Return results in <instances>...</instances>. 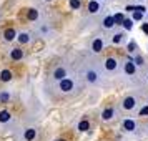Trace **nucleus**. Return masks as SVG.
<instances>
[{"label": "nucleus", "mask_w": 148, "mask_h": 141, "mask_svg": "<svg viewBox=\"0 0 148 141\" xmlns=\"http://www.w3.org/2000/svg\"><path fill=\"white\" fill-rule=\"evenodd\" d=\"M58 88L62 93H72L75 90V80L73 78H65V80L58 81Z\"/></svg>", "instance_id": "obj_1"}, {"label": "nucleus", "mask_w": 148, "mask_h": 141, "mask_svg": "<svg viewBox=\"0 0 148 141\" xmlns=\"http://www.w3.org/2000/svg\"><path fill=\"white\" fill-rule=\"evenodd\" d=\"M100 76H101V73L98 72V70H95V68H88L87 72H85V80H87L88 83H92V85L98 83Z\"/></svg>", "instance_id": "obj_2"}, {"label": "nucleus", "mask_w": 148, "mask_h": 141, "mask_svg": "<svg viewBox=\"0 0 148 141\" xmlns=\"http://www.w3.org/2000/svg\"><path fill=\"white\" fill-rule=\"evenodd\" d=\"M52 78H53L55 81H62V80H65V78H68L67 67H57L53 70V73H52Z\"/></svg>", "instance_id": "obj_3"}, {"label": "nucleus", "mask_w": 148, "mask_h": 141, "mask_svg": "<svg viewBox=\"0 0 148 141\" xmlns=\"http://www.w3.org/2000/svg\"><path fill=\"white\" fill-rule=\"evenodd\" d=\"M123 72L127 75H130V76H133V75L136 73V63H135L133 58H132V60H127L123 63Z\"/></svg>", "instance_id": "obj_4"}, {"label": "nucleus", "mask_w": 148, "mask_h": 141, "mask_svg": "<svg viewBox=\"0 0 148 141\" xmlns=\"http://www.w3.org/2000/svg\"><path fill=\"white\" fill-rule=\"evenodd\" d=\"M121 108L127 110V111L135 110V108H136V98H135V96H127L125 100L121 101Z\"/></svg>", "instance_id": "obj_5"}, {"label": "nucleus", "mask_w": 148, "mask_h": 141, "mask_svg": "<svg viewBox=\"0 0 148 141\" xmlns=\"http://www.w3.org/2000/svg\"><path fill=\"white\" fill-rule=\"evenodd\" d=\"M113 116H116V110H115V108H105V110L101 111V120L103 121L113 120Z\"/></svg>", "instance_id": "obj_6"}, {"label": "nucleus", "mask_w": 148, "mask_h": 141, "mask_svg": "<svg viewBox=\"0 0 148 141\" xmlns=\"http://www.w3.org/2000/svg\"><path fill=\"white\" fill-rule=\"evenodd\" d=\"M103 40H101L100 37H97V38H93V42H92V52L93 53H100L101 50H103Z\"/></svg>", "instance_id": "obj_7"}, {"label": "nucleus", "mask_w": 148, "mask_h": 141, "mask_svg": "<svg viewBox=\"0 0 148 141\" xmlns=\"http://www.w3.org/2000/svg\"><path fill=\"white\" fill-rule=\"evenodd\" d=\"M103 67H105V70H108V72H115V70L118 68V61L115 60V58H107V60L103 61Z\"/></svg>", "instance_id": "obj_8"}, {"label": "nucleus", "mask_w": 148, "mask_h": 141, "mask_svg": "<svg viewBox=\"0 0 148 141\" xmlns=\"http://www.w3.org/2000/svg\"><path fill=\"white\" fill-rule=\"evenodd\" d=\"M123 129H125V131H128V133L135 131V129H136V123H135V120H132V118L123 120Z\"/></svg>", "instance_id": "obj_9"}, {"label": "nucleus", "mask_w": 148, "mask_h": 141, "mask_svg": "<svg viewBox=\"0 0 148 141\" xmlns=\"http://www.w3.org/2000/svg\"><path fill=\"white\" fill-rule=\"evenodd\" d=\"M17 32H15L14 28H7L5 32H3V40L5 42H14V40H17Z\"/></svg>", "instance_id": "obj_10"}, {"label": "nucleus", "mask_w": 148, "mask_h": 141, "mask_svg": "<svg viewBox=\"0 0 148 141\" xmlns=\"http://www.w3.org/2000/svg\"><path fill=\"white\" fill-rule=\"evenodd\" d=\"M101 25H103V28H105V30H110V28H113V27H115L113 15H107V17L101 20Z\"/></svg>", "instance_id": "obj_11"}, {"label": "nucleus", "mask_w": 148, "mask_h": 141, "mask_svg": "<svg viewBox=\"0 0 148 141\" xmlns=\"http://www.w3.org/2000/svg\"><path fill=\"white\" fill-rule=\"evenodd\" d=\"M10 58L12 60H22L23 58V50L22 48H12L10 50Z\"/></svg>", "instance_id": "obj_12"}, {"label": "nucleus", "mask_w": 148, "mask_h": 141, "mask_svg": "<svg viewBox=\"0 0 148 141\" xmlns=\"http://www.w3.org/2000/svg\"><path fill=\"white\" fill-rule=\"evenodd\" d=\"M88 12L90 14H98L100 12V2H97V0H90V3H88Z\"/></svg>", "instance_id": "obj_13"}, {"label": "nucleus", "mask_w": 148, "mask_h": 141, "mask_svg": "<svg viewBox=\"0 0 148 141\" xmlns=\"http://www.w3.org/2000/svg\"><path fill=\"white\" fill-rule=\"evenodd\" d=\"M35 136H37V129L35 128H28V129H25V133H23V138L27 141L35 140Z\"/></svg>", "instance_id": "obj_14"}, {"label": "nucleus", "mask_w": 148, "mask_h": 141, "mask_svg": "<svg viewBox=\"0 0 148 141\" xmlns=\"http://www.w3.org/2000/svg\"><path fill=\"white\" fill-rule=\"evenodd\" d=\"M0 80L3 81V83L10 81V80H12V72L7 70V68H5V70H2V72H0Z\"/></svg>", "instance_id": "obj_15"}, {"label": "nucleus", "mask_w": 148, "mask_h": 141, "mask_svg": "<svg viewBox=\"0 0 148 141\" xmlns=\"http://www.w3.org/2000/svg\"><path fill=\"white\" fill-rule=\"evenodd\" d=\"M17 42H20V43H28V42H30V33H28V32H20V33L17 35Z\"/></svg>", "instance_id": "obj_16"}, {"label": "nucleus", "mask_w": 148, "mask_h": 141, "mask_svg": "<svg viewBox=\"0 0 148 141\" xmlns=\"http://www.w3.org/2000/svg\"><path fill=\"white\" fill-rule=\"evenodd\" d=\"M10 118H12V114L8 113L7 110L0 111V123H7V121H10Z\"/></svg>", "instance_id": "obj_17"}, {"label": "nucleus", "mask_w": 148, "mask_h": 141, "mask_svg": "<svg viewBox=\"0 0 148 141\" xmlns=\"http://www.w3.org/2000/svg\"><path fill=\"white\" fill-rule=\"evenodd\" d=\"M113 20H115V25H123V22H125V15L121 14H115L113 15Z\"/></svg>", "instance_id": "obj_18"}, {"label": "nucleus", "mask_w": 148, "mask_h": 141, "mask_svg": "<svg viewBox=\"0 0 148 141\" xmlns=\"http://www.w3.org/2000/svg\"><path fill=\"white\" fill-rule=\"evenodd\" d=\"M27 17H28V20H37L38 18V10L37 8H30L27 12Z\"/></svg>", "instance_id": "obj_19"}, {"label": "nucleus", "mask_w": 148, "mask_h": 141, "mask_svg": "<svg viewBox=\"0 0 148 141\" xmlns=\"http://www.w3.org/2000/svg\"><path fill=\"white\" fill-rule=\"evenodd\" d=\"M88 128H90V123H88L87 120H82L80 123H78V131H87Z\"/></svg>", "instance_id": "obj_20"}, {"label": "nucleus", "mask_w": 148, "mask_h": 141, "mask_svg": "<svg viewBox=\"0 0 148 141\" xmlns=\"http://www.w3.org/2000/svg\"><path fill=\"white\" fill-rule=\"evenodd\" d=\"M132 20H135V22L143 20V14H141V12H138V10H135L133 14H132Z\"/></svg>", "instance_id": "obj_21"}, {"label": "nucleus", "mask_w": 148, "mask_h": 141, "mask_svg": "<svg viewBox=\"0 0 148 141\" xmlns=\"http://www.w3.org/2000/svg\"><path fill=\"white\" fill-rule=\"evenodd\" d=\"M123 28H125V30H132V28H133V20H132V18H125Z\"/></svg>", "instance_id": "obj_22"}, {"label": "nucleus", "mask_w": 148, "mask_h": 141, "mask_svg": "<svg viewBox=\"0 0 148 141\" xmlns=\"http://www.w3.org/2000/svg\"><path fill=\"white\" fill-rule=\"evenodd\" d=\"M80 7H82V2H80V0H70V8L78 10Z\"/></svg>", "instance_id": "obj_23"}, {"label": "nucleus", "mask_w": 148, "mask_h": 141, "mask_svg": "<svg viewBox=\"0 0 148 141\" xmlns=\"http://www.w3.org/2000/svg\"><path fill=\"white\" fill-rule=\"evenodd\" d=\"M123 37H125L123 33H115L112 42H113V43H120V42H123Z\"/></svg>", "instance_id": "obj_24"}, {"label": "nucleus", "mask_w": 148, "mask_h": 141, "mask_svg": "<svg viewBox=\"0 0 148 141\" xmlns=\"http://www.w3.org/2000/svg\"><path fill=\"white\" fill-rule=\"evenodd\" d=\"M135 48H136V43H135V42H130V43H128V52H132V53H133Z\"/></svg>", "instance_id": "obj_25"}, {"label": "nucleus", "mask_w": 148, "mask_h": 141, "mask_svg": "<svg viewBox=\"0 0 148 141\" xmlns=\"http://www.w3.org/2000/svg\"><path fill=\"white\" fill-rule=\"evenodd\" d=\"M0 100H2V101H7L8 100V93H0Z\"/></svg>", "instance_id": "obj_26"}, {"label": "nucleus", "mask_w": 148, "mask_h": 141, "mask_svg": "<svg viewBox=\"0 0 148 141\" xmlns=\"http://www.w3.org/2000/svg\"><path fill=\"white\" fill-rule=\"evenodd\" d=\"M140 114H141V116H143V114H148V106H143V108H141V110H140Z\"/></svg>", "instance_id": "obj_27"}, {"label": "nucleus", "mask_w": 148, "mask_h": 141, "mask_svg": "<svg viewBox=\"0 0 148 141\" xmlns=\"http://www.w3.org/2000/svg\"><path fill=\"white\" fill-rule=\"evenodd\" d=\"M125 10H127V12H132V14H133L135 10H136V7H133V5H128V7L125 8Z\"/></svg>", "instance_id": "obj_28"}, {"label": "nucleus", "mask_w": 148, "mask_h": 141, "mask_svg": "<svg viewBox=\"0 0 148 141\" xmlns=\"http://www.w3.org/2000/svg\"><path fill=\"white\" fill-rule=\"evenodd\" d=\"M141 30H143V32L148 35V23H143V25H141Z\"/></svg>", "instance_id": "obj_29"}, {"label": "nucleus", "mask_w": 148, "mask_h": 141, "mask_svg": "<svg viewBox=\"0 0 148 141\" xmlns=\"http://www.w3.org/2000/svg\"><path fill=\"white\" fill-rule=\"evenodd\" d=\"M135 63H136V65H141L143 61H141V58H140V57H136V60H135Z\"/></svg>", "instance_id": "obj_30"}, {"label": "nucleus", "mask_w": 148, "mask_h": 141, "mask_svg": "<svg viewBox=\"0 0 148 141\" xmlns=\"http://www.w3.org/2000/svg\"><path fill=\"white\" fill-rule=\"evenodd\" d=\"M45 2H52V0H45Z\"/></svg>", "instance_id": "obj_31"}, {"label": "nucleus", "mask_w": 148, "mask_h": 141, "mask_svg": "<svg viewBox=\"0 0 148 141\" xmlns=\"http://www.w3.org/2000/svg\"><path fill=\"white\" fill-rule=\"evenodd\" d=\"M138 2H143V0H138Z\"/></svg>", "instance_id": "obj_32"}, {"label": "nucleus", "mask_w": 148, "mask_h": 141, "mask_svg": "<svg viewBox=\"0 0 148 141\" xmlns=\"http://www.w3.org/2000/svg\"><path fill=\"white\" fill-rule=\"evenodd\" d=\"M97 2H100V0H97Z\"/></svg>", "instance_id": "obj_33"}, {"label": "nucleus", "mask_w": 148, "mask_h": 141, "mask_svg": "<svg viewBox=\"0 0 148 141\" xmlns=\"http://www.w3.org/2000/svg\"><path fill=\"white\" fill-rule=\"evenodd\" d=\"M147 129H148V126H147Z\"/></svg>", "instance_id": "obj_34"}, {"label": "nucleus", "mask_w": 148, "mask_h": 141, "mask_svg": "<svg viewBox=\"0 0 148 141\" xmlns=\"http://www.w3.org/2000/svg\"><path fill=\"white\" fill-rule=\"evenodd\" d=\"M58 141H62V140H58Z\"/></svg>", "instance_id": "obj_35"}]
</instances>
